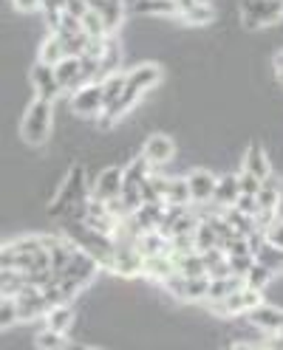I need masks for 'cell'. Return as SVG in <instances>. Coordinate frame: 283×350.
<instances>
[{"mask_svg": "<svg viewBox=\"0 0 283 350\" xmlns=\"http://www.w3.org/2000/svg\"><path fill=\"white\" fill-rule=\"evenodd\" d=\"M159 79H162V68L159 65H153V62H142V65H136L134 71L127 74V79H125V94L111 105V107H105V113L97 119L105 130H111V124L114 122H119L130 107H136V102L150 91V88H156L159 85Z\"/></svg>", "mask_w": 283, "mask_h": 350, "instance_id": "obj_1", "label": "cell"}, {"mask_svg": "<svg viewBox=\"0 0 283 350\" xmlns=\"http://www.w3.org/2000/svg\"><path fill=\"white\" fill-rule=\"evenodd\" d=\"M54 102L46 99H32L23 119H20V136L32 147H42L49 142L51 130H54Z\"/></svg>", "mask_w": 283, "mask_h": 350, "instance_id": "obj_2", "label": "cell"}, {"mask_svg": "<svg viewBox=\"0 0 283 350\" xmlns=\"http://www.w3.org/2000/svg\"><path fill=\"white\" fill-rule=\"evenodd\" d=\"M91 181H94V178L88 175V170H85L82 164H74V167L69 170V175H65L62 187L57 189L54 204L49 206V215L62 217V215L69 212L74 204L88 201V198H91Z\"/></svg>", "mask_w": 283, "mask_h": 350, "instance_id": "obj_3", "label": "cell"}, {"mask_svg": "<svg viewBox=\"0 0 283 350\" xmlns=\"http://www.w3.org/2000/svg\"><path fill=\"white\" fill-rule=\"evenodd\" d=\"M238 12H241L244 29L249 31H258V29L283 20V3H278V0H241Z\"/></svg>", "mask_w": 283, "mask_h": 350, "instance_id": "obj_4", "label": "cell"}, {"mask_svg": "<svg viewBox=\"0 0 283 350\" xmlns=\"http://www.w3.org/2000/svg\"><path fill=\"white\" fill-rule=\"evenodd\" d=\"M105 111V88L102 79L91 82V85H82L79 91L71 94V113L82 116V119H99Z\"/></svg>", "mask_w": 283, "mask_h": 350, "instance_id": "obj_5", "label": "cell"}, {"mask_svg": "<svg viewBox=\"0 0 283 350\" xmlns=\"http://www.w3.org/2000/svg\"><path fill=\"white\" fill-rule=\"evenodd\" d=\"M162 288H164L170 297L184 299V302H207L210 277H182V274H173Z\"/></svg>", "mask_w": 283, "mask_h": 350, "instance_id": "obj_6", "label": "cell"}, {"mask_svg": "<svg viewBox=\"0 0 283 350\" xmlns=\"http://www.w3.org/2000/svg\"><path fill=\"white\" fill-rule=\"evenodd\" d=\"M260 302H264V299H260V291L244 286V288H238L232 297L210 305V308H212V314H219V317H247L252 308H258Z\"/></svg>", "mask_w": 283, "mask_h": 350, "instance_id": "obj_7", "label": "cell"}, {"mask_svg": "<svg viewBox=\"0 0 283 350\" xmlns=\"http://www.w3.org/2000/svg\"><path fill=\"white\" fill-rule=\"evenodd\" d=\"M29 85H32V91H34V99L54 102L62 94V85H60L54 68H51V65H46V62H40V59L29 68Z\"/></svg>", "mask_w": 283, "mask_h": 350, "instance_id": "obj_8", "label": "cell"}, {"mask_svg": "<svg viewBox=\"0 0 283 350\" xmlns=\"http://www.w3.org/2000/svg\"><path fill=\"white\" fill-rule=\"evenodd\" d=\"M122 189H125V170L122 167H105L91 181V198L99 204H108V201L119 198Z\"/></svg>", "mask_w": 283, "mask_h": 350, "instance_id": "obj_9", "label": "cell"}, {"mask_svg": "<svg viewBox=\"0 0 283 350\" xmlns=\"http://www.w3.org/2000/svg\"><path fill=\"white\" fill-rule=\"evenodd\" d=\"M187 187H190V198L193 206H207L215 198V187H219V175L204 170V167H195L187 172Z\"/></svg>", "mask_w": 283, "mask_h": 350, "instance_id": "obj_10", "label": "cell"}, {"mask_svg": "<svg viewBox=\"0 0 283 350\" xmlns=\"http://www.w3.org/2000/svg\"><path fill=\"white\" fill-rule=\"evenodd\" d=\"M97 274H99V262H97L88 252H85V249H77V252H74V257L69 260V266H65V269L57 274V280L69 277V280L79 282V286L85 288V286H91Z\"/></svg>", "mask_w": 283, "mask_h": 350, "instance_id": "obj_11", "label": "cell"}, {"mask_svg": "<svg viewBox=\"0 0 283 350\" xmlns=\"http://www.w3.org/2000/svg\"><path fill=\"white\" fill-rule=\"evenodd\" d=\"M142 156L147 159L150 167H164L170 164L173 159H176V142H173L170 136L164 133H153V136H147L145 144H142Z\"/></svg>", "mask_w": 283, "mask_h": 350, "instance_id": "obj_12", "label": "cell"}, {"mask_svg": "<svg viewBox=\"0 0 283 350\" xmlns=\"http://www.w3.org/2000/svg\"><path fill=\"white\" fill-rule=\"evenodd\" d=\"M247 322L255 327V331H264V334H283V308L269 302H260L258 308H252L247 314Z\"/></svg>", "mask_w": 283, "mask_h": 350, "instance_id": "obj_13", "label": "cell"}, {"mask_svg": "<svg viewBox=\"0 0 283 350\" xmlns=\"http://www.w3.org/2000/svg\"><path fill=\"white\" fill-rule=\"evenodd\" d=\"M145 269V254L139 252V246H116V262H114V274L134 280L139 277Z\"/></svg>", "mask_w": 283, "mask_h": 350, "instance_id": "obj_14", "label": "cell"}, {"mask_svg": "<svg viewBox=\"0 0 283 350\" xmlns=\"http://www.w3.org/2000/svg\"><path fill=\"white\" fill-rule=\"evenodd\" d=\"M179 274L176 269V257L173 254H153V257H145V269H142V277H147L150 282H159V286H164V282Z\"/></svg>", "mask_w": 283, "mask_h": 350, "instance_id": "obj_15", "label": "cell"}, {"mask_svg": "<svg viewBox=\"0 0 283 350\" xmlns=\"http://www.w3.org/2000/svg\"><path fill=\"white\" fill-rule=\"evenodd\" d=\"M54 74L62 85V91H79V88L85 85V77H82V59L79 57H69L62 59L60 65H54Z\"/></svg>", "mask_w": 283, "mask_h": 350, "instance_id": "obj_16", "label": "cell"}, {"mask_svg": "<svg viewBox=\"0 0 283 350\" xmlns=\"http://www.w3.org/2000/svg\"><path fill=\"white\" fill-rule=\"evenodd\" d=\"M241 170L249 172V175H255V178H260V181L272 178V164H269L267 152H264V147H260V144H249V147H247Z\"/></svg>", "mask_w": 283, "mask_h": 350, "instance_id": "obj_17", "label": "cell"}, {"mask_svg": "<svg viewBox=\"0 0 283 350\" xmlns=\"http://www.w3.org/2000/svg\"><path fill=\"white\" fill-rule=\"evenodd\" d=\"M238 198H241V181H238V172L221 175V178H219V187H215V198H212V204L219 206V209H232Z\"/></svg>", "mask_w": 283, "mask_h": 350, "instance_id": "obj_18", "label": "cell"}, {"mask_svg": "<svg viewBox=\"0 0 283 350\" xmlns=\"http://www.w3.org/2000/svg\"><path fill=\"white\" fill-rule=\"evenodd\" d=\"M88 6H91L97 14H102L105 26H108V34L114 37V31H119L122 20H125V6H122V0H88Z\"/></svg>", "mask_w": 283, "mask_h": 350, "instance_id": "obj_19", "label": "cell"}, {"mask_svg": "<svg viewBox=\"0 0 283 350\" xmlns=\"http://www.w3.org/2000/svg\"><path fill=\"white\" fill-rule=\"evenodd\" d=\"M42 327H46V331H54V334H69L74 327V308H71V302L54 305V308L42 317Z\"/></svg>", "mask_w": 283, "mask_h": 350, "instance_id": "obj_20", "label": "cell"}, {"mask_svg": "<svg viewBox=\"0 0 283 350\" xmlns=\"http://www.w3.org/2000/svg\"><path fill=\"white\" fill-rule=\"evenodd\" d=\"M34 347L37 350H88L85 345L69 339V334H54V331H46V327L34 336Z\"/></svg>", "mask_w": 283, "mask_h": 350, "instance_id": "obj_21", "label": "cell"}, {"mask_svg": "<svg viewBox=\"0 0 283 350\" xmlns=\"http://www.w3.org/2000/svg\"><path fill=\"white\" fill-rule=\"evenodd\" d=\"M244 286H247V282H244V277H235V274L210 280V294H207V305H215V302H221V299L232 297L238 288H244Z\"/></svg>", "mask_w": 283, "mask_h": 350, "instance_id": "obj_22", "label": "cell"}, {"mask_svg": "<svg viewBox=\"0 0 283 350\" xmlns=\"http://www.w3.org/2000/svg\"><path fill=\"white\" fill-rule=\"evenodd\" d=\"M134 14L139 17H182L179 6L173 0H136Z\"/></svg>", "mask_w": 283, "mask_h": 350, "instance_id": "obj_23", "label": "cell"}, {"mask_svg": "<svg viewBox=\"0 0 283 350\" xmlns=\"http://www.w3.org/2000/svg\"><path fill=\"white\" fill-rule=\"evenodd\" d=\"M62 59H69V49H65V42L60 34H49L46 40H42V46H40V62H46V65H60Z\"/></svg>", "mask_w": 283, "mask_h": 350, "instance_id": "obj_24", "label": "cell"}, {"mask_svg": "<svg viewBox=\"0 0 283 350\" xmlns=\"http://www.w3.org/2000/svg\"><path fill=\"white\" fill-rule=\"evenodd\" d=\"M139 252L145 257H153V254H170V237L159 229L153 232H142L139 237Z\"/></svg>", "mask_w": 283, "mask_h": 350, "instance_id": "obj_25", "label": "cell"}, {"mask_svg": "<svg viewBox=\"0 0 283 350\" xmlns=\"http://www.w3.org/2000/svg\"><path fill=\"white\" fill-rule=\"evenodd\" d=\"M164 204H167V206H193L190 187H187V175H173V178H170Z\"/></svg>", "mask_w": 283, "mask_h": 350, "instance_id": "obj_26", "label": "cell"}, {"mask_svg": "<svg viewBox=\"0 0 283 350\" xmlns=\"http://www.w3.org/2000/svg\"><path fill=\"white\" fill-rule=\"evenodd\" d=\"M212 249H221V237H219V232L212 229L210 221H201V226L195 229V252L207 254V252H212Z\"/></svg>", "mask_w": 283, "mask_h": 350, "instance_id": "obj_27", "label": "cell"}, {"mask_svg": "<svg viewBox=\"0 0 283 350\" xmlns=\"http://www.w3.org/2000/svg\"><path fill=\"white\" fill-rule=\"evenodd\" d=\"M176 269H179L182 277H207V262L199 252L176 257Z\"/></svg>", "mask_w": 283, "mask_h": 350, "instance_id": "obj_28", "label": "cell"}, {"mask_svg": "<svg viewBox=\"0 0 283 350\" xmlns=\"http://www.w3.org/2000/svg\"><path fill=\"white\" fill-rule=\"evenodd\" d=\"M224 217L230 221V226L235 229V234H244V237H249V234H255L258 232V221L252 215H244L241 209H224Z\"/></svg>", "mask_w": 283, "mask_h": 350, "instance_id": "obj_29", "label": "cell"}, {"mask_svg": "<svg viewBox=\"0 0 283 350\" xmlns=\"http://www.w3.org/2000/svg\"><path fill=\"white\" fill-rule=\"evenodd\" d=\"M255 260L260 262V266H267L269 271H283V249L272 246V243H264L258 252H255Z\"/></svg>", "mask_w": 283, "mask_h": 350, "instance_id": "obj_30", "label": "cell"}, {"mask_svg": "<svg viewBox=\"0 0 283 350\" xmlns=\"http://www.w3.org/2000/svg\"><path fill=\"white\" fill-rule=\"evenodd\" d=\"M125 79H127V74H119V71L102 79V88H105V107H111V105L125 94ZM102 113H105V111H102Z\"/></svg>", "mask_w": 283, "mask_h": 350, "instance_id": "obj_31", "label": "cell"}, {"mask_svg": "<svg viewBox=\"0 0 283 350\" xmlns=\"http://www.w3.org/2000/svg\"><path fill=\"white\" fill-rule=\"evenodd\" d=\"M79 23H82V31L88 34L91 40H105V37H111V34H108V26H105L102 14H97L94 9H91L88 14H85V17L79 20Z\"/></svg>", "mask_w": 283, "mask_h": 350, "instance_id": "obj_32", "label": "cell"}, {"mask_svg": "<svg viewBox=\"0 0 283 350\" xmlns=\"http://www.w3.org/2000/svg\"><path fill=\"white\" fill-rule=\"evenodd\" d=\"M119 57H122V51H119V42L114 40V37H108V42H105V51H102V79L105 77H111V74H116V62H119Z\"/></svg>", "mask_w": 283, "mask_h": 350, "instance_id": "obj_33", "label": "cell"}, {"mask_svg": "<svg viewBox=\"0 0 283 350\" xmlns=\"http://www.w3.org/2000/svg\"><path fill=\"white\" fill-rule=\"evenodd\" d=\"M14 325H20V308L14 297H3L0 299V327L3 331H12Z\"/></svg>", "mask_w": 283, "mask_h": 350, "instance_id": "obj_34", "label": "cell"}, {"mask_svg": "<svg viewBox=\"0 0 283 350\" xmlns=\"http://www.w3.org/2000/svg\"><path fill=\"white\" fill-rule=\"evenodd\" d=\"M275 280V271H269L267 266H260V262L255 260V266H252V271L244 277V282H247V286L249 288H255V291H264L267 286H269V282Z\"/></svg>", "mask_w": 283, "mask_h": 350, "instance_id": "obj_35", "label": "cell"}, {"mask_svg": "<svg viewBox=\"0 0 283 350\" xmlns=\"http://www.w3.org/2000/svg\"><path fill=\"white\" fill-rule=\"evenodd\" d=\"M212 17H215V12H212L210 3H195L190 12L182 14V20H184V23H190V26H204V23H210Z\"/></svg>", "mask_w": 283, "mask_h": 350, "instance_id": "obj_36", "label": "cell"}, {"mask_svg": "<svg viewBox=\"0 0 283 350\" xmlns=\"http://www.w3.org/2000/svg\"><path fill=\"white\" fill-rule=\"evenodd\" d=\"M255 266V254H238V257H230V269L235 277H247Z\"/></svg>", "mask_w": 283, "mask_h": 350, "instance_id": "obj_37", "label": "cell"}, {"mask_svg": "<svg viewBox=\"0 0 283 350\" xmlns=\"http://www.w3.org/2000/svg\"><path fill=\"white\" fill-rule=\"evenodd\" d=\"M238 181H241V195H255L258 198V192H260V187H264V181L260 178H255V175H249V172H238Z\"/></svg>", "mask_w": 283, "mask_h": 350, "instance_id": "obj_38", "label": "cell"}, {"mask_svg": "<svg viewBox=\"0 0 283 350\" xmlns=\"http://www.w3.org/2000/svg\"><path fill=\"white\" fill-rule=\"evenodd\" d=\"M88 12H91L88 0H65V14H71V17L82 20V17L88 14Z\"/></svg>", "mask_w": 283, "mask_h": 350, "instance_id": "obj_39", "label": "cell"}, {"mask_svg": "<svg viewBox=\"0 0 283 350\" xmlns=\"http://www.w3.org/2000/svg\"><path fill=\"white\" fill-rule=\"evenodd\" d=\"M235 209H241L244 215H252V217H258V212H260L255 195H241V198L235 201Z\"/></svg>", "mask_w": 283, "mask_h": 350, "instance_id": "obj_40", "label": "cell"}, {"mask_svg": "<svg viewBox=\"0 0 283 350\" xmlns=\"http://www.w3.org/2000/svg\"><path fill=\"white\" fill-rule=\"evenodd\" d=\"M264 234H267V243H272V246L283 249V221H280V217H278V221H275Z\"/></svg>", "mask_w": 283, "mask_h": 350, "instance_id": "obj_41", "label": "cell"}, {"mask_svg": "<svg viewBox=\"0 0 283 350\" xmlns=\"http://www.w3.org/2000/svg\"><path fill=\"white\" fill-rule=\"evenodd\" d=\"M12 3H14V9L17 12H34V9H40V0H12Z\"/></svg>", "mask_w": 283, "mask_h": 350, "instance_id": "obj_42", "label": "cell"}, {"mask_svg": "<svg viewBox=\"0 0 283 350\" xmlns=\"http://www.w3.org/2000/svg\"><path fill=\"white\" fill-rule=\"evenodd\" d=\"M173 3H176V6H179V12L184 14V12H190L195 3H201V0H173Z\"/></svg>", "mask_w": 283, "mask_h": 350, "instance_id": "obj_43", "label": "cell"}, {"mask_svg": "<svg viewBox=\"0 0 283 350\" xmlns=\"http://www.w3.org/2000/svg\"><path fill=\"white\" fill-rule=\"evenodd\" d=\"M227 350H260V347L252 345V342H235V345H230Z\"/></svg>", "mask_w": 283, "mask_h": 350, "instance_id": "obj_44", "label": "cell"}, {"mask_svg": "<svg viewBox=\"0 0 283 350\" xmlns=\"http://www.w3.org/2000/svg\"><path fill=\"white\" fill-rule=\"evenodd\" d=\"M275 74H278V79L283 82V51L275 57Z\"/></svg>", "mask_w": 283, "mask_h": 350, "instance_id": "obj_45", "label": "cell"}, {"mask_svg": "<svg viewBox=\"0 0 283 350\" xmlns=\"http://www.w3.org/2000/svg\"><path fill=\"white\" fill-rule=\"evenodd\" d=\"M201 3H210V0H201Z\"/></svg>", "mask_w": 283, "mask_h": 350, "instance_id": "obj_46", "label": "cell"}, {"mask_svg": "<svg viewBox=\"0 0 283 350\" xmlns=\"http://www.w3.org/2000/svg\"><path fill=\"white\" fill-rule=\"evenodd\" d=\"M278 3H283V0H278Z\"/></svg>", "mask_w": 283, "mask_h": 350, "instance_id": "obj_47", "label": "cell"}]
</instances>
